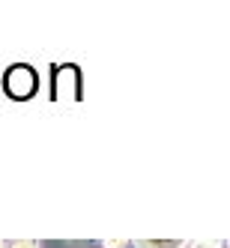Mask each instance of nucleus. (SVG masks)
I'll list each match as a JSON object with an SVG mask.
<instances>
[{
    "mask_svg": "<svg viewBox=\"0 0 230 248\" xmlns=\"http://www.w3.org/2000/svg\"><path fill=\"white\" fill-rule=\"evenodd\" d=\"M191 248H218L215 242H191Z\"/></svg>",
    "mask_w": 230,
    "mask_h": 248,
    "instance_id": "nucleus-3",
    "label": "nucleus"
},
{
    "mask_svg": "<svg viewBox=\"0 0 230 248\" xmlns=\"http://www.w3.org/2000/svg\"><path fill=\"white\" fill-rule=\"evenodd\" d=\"M0 248H3V242H0Z\"/></svg>",
    "mask_w": 230,
    "mask_h": 248,
    "instance_id": "nucleus-5",
    "label": "nucleus"
},
{
    "mask_svg": "<svg viewBox=\"0 0 230 248\" xmlns=\"http://www.w3.org/2000/svg\"><path fill=\"white\" fill-rule=\"evenodd\" d=\"M105 248H123V239H108V242H105Z\"/></svg>",
    "mask_w": 230,
    "mask_h": 248,
    "instance_id": "nucleus-4",
    "label": "nucleus"
},
{
    "mask_svg": "<svg viewBox=\"0 0 230 248\" xmlns=\"http://www.w3.org/2000/svg\"><path fill=\"white\" fill-rule=\"evenodd\" d=\"M138 248H180V242H170V239H140Z\"/></svg>",
    "mask_w": 230,
    "mask_h": 248,
    "instance_id": "nucleus-1",
    "label": "nucleus"
},
{
    "mask_svg": "<svg viewBox=\"0 0 230 248\" xmlns=\"http://www.w3.org/2000/svg\"><path fill=\"white\" fill-rule=\"evenodd\" d=\"M12 248H39L36 242H30V239H21V242H15Z\"/></svg>",
    "mask_w": 230,
    "mask_h": 248,
    "instance_id": "nucleus-2",
    "label": "nucleus"
}]
</instances>
